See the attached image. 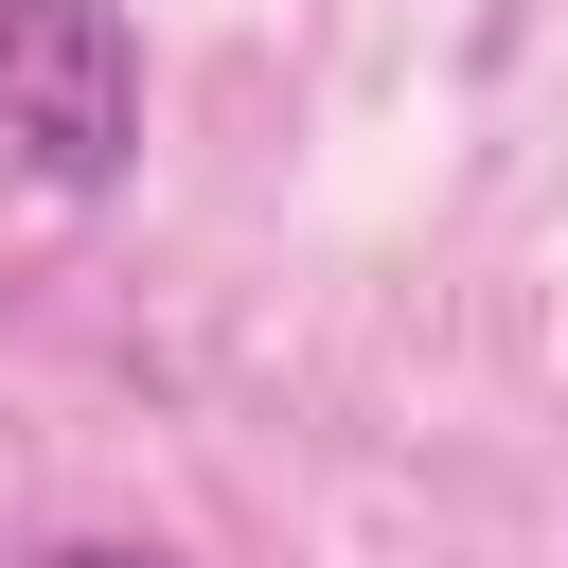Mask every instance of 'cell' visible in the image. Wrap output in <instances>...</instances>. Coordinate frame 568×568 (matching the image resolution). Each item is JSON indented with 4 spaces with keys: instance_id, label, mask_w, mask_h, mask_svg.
<instances>
[{
    "instance_id": "obj_1",
    "label": "cell",
    "mask_w": 568,
    "mask_h": 568,
    "mask_svg": "<svg viewBox=\"0 0 568 568\" xmlns=\"http://www.w3.org/2000/svg\"><path fill=\"white\" fill-rule=\"evenodd\" d=\"M0 178H36V195H124L142 178L124 0H0Z\"/></svg>"
},
{
    "instance_id": "obj_2",
    "label": "cell",
    "mask_w": 568,
    "mask_h": 568,
    "mask_svg": "<svg viewBox=\"0 0 568 568\" xmlns=\"http://www.w3.org/2000/svg\"><path fill=\"white\" fill-rule=\"evenodd\" d=\"M36 568H160V550H106V532H71V550H36Z\"/></svg>"
}]
</instances>
